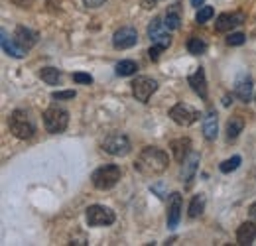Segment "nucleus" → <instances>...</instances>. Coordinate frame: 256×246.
I'll list each match as a JSON object with an SVG mask.
<instances>
[{
  "mask_svg": "<svg viewBox=\"0 0 256 246\" xmlns=\"http://www.w3.org/2000/svg\"><path fill=\"white\" fill-rule=\"evenodd\" d=\"M14 40H16V44H18L24 52H28V50H32L34 46H36V42H38V34L32 32L30 28L18 26L16 32H14Z\"/></svg>",
  "mask_w": 256,
  "mask_h": 246,
  "instance_id": "ddd939ff",
  "label": "nucleus"
},
{
  "mask_svg": "<svg viewBox=\"0 0 256 246\" xmlns=\"http://www.w3.org/2000/svg\"><path fill=\"white\" fill-rule=\"evenodd\" d=\"M85 216H87L89 226H106V224H112L114 218H116L114 213L104 205H91L87 209Z\"/></svg>",
  "mask_w": 256,
  "mask_h": 246,
  "instance_id": "0eeeda50",
  "label": "nucleus"
},
{
  "mask_svg": "<svg viewBox=\"0 0 256 246\" xmlns=\"http://www.w3.org/2000/svg\"><path fill=\"white\" fill-rule=\"evenodd\" d=\"M190 85H192V89L197 92L203 100H207V96H209V92H207V79H205V71H203L201 67H199L193 75H190Z\"/></svg>",
  "mask_w": 256,
  "mask_h": 246,
  "instance_id": "f3484780",
  "label": "nucleus"
},
{
  "mask_svg": "<svg viewBox=\"0 0 256 246\" xmlns=\"http://www.w3.org/2000/svg\"><path fill=\"white\" fill-rule=\"evenodd\" d=\"M203 2H205V0H192V6L199 8V6H203Z\"/></svg>",
  "mask_w": 256,
  "mask_h": 246,
  "instance_id": "c9c22d12",
  "label": "nucleus"
},
{
  "mask_svg": "<svg viewBox=\"0 0 256 246\" xmlns=\"http://www.w3.org/2000/svg\"><path fill=\"white\" fill-rule=\"evenodd\" d=\"M54 98H58V100H71V98H75V91H56L54 92Z\"/></svg>",
  "mask_w": 256,
  "mask_h": 246,
  "instance_id": "7c9ffc66",
  "label": "nucleus"
},
{
  "mask_svg": "<svg viewBox=\"0 0 256 246\" xmlns=\"http://www.w3.org/2000/svg\"><path fill=\"white\" fill-rule=\"evenodd\" d=\"M102 150L110 156H126L130 152V140L120 132L108 134L102 142Z\"/></svg>",
  "mask_w": 256,
  "mask_h": 246,
  "instance_id": "423d86ee",
  "label": "nucleus"
},
{
  "mask_svg": "<svg viewBox=\"0 0 256 246\" xmlns=\"http://www.w3.org/2000/svg\"><path fill=\"white\" fill-rule=\"evenodd\" d=\"M199 160H201L199 154H197V152H192V154L182 162V180L188 185L192 184V180L195 178V172H197V168H199Z\"/></svg>",
  "mask_w": 256,
  "mask_h": 246,
  "instance_id": "4468645a",
  "label": "nucleus"
},
{
  "mask_svg": "<svg viewBox=\"0 0 256 246\" xmlns=\"http://www.w3.org/2000/svg\"><path fill=\"white\" fill-rule=\"evenodd\" d=\"M244 20H246V16L242 14V12H232V14H221L217 20H215V32H219V34H230V32L234 30L236 26H240V24H244Z\"/></svg>",
  "mask_w": 256,
  "mask_h": 246,
  "instance_id": "9d476101",
  "label": "nucleus"
},
{
  "mask_svg": "<svg viewBox=\"0 0 256 246\" xmlns=\"http://www.w3.org/2000/svg\"><path fill=\"white\" fill-rule=\"evenodd\" d=\"M160 2L162 0H142V8H144V10H152V8H156Z\"/></svg>",
  "mask_w": 256,
  "mask_h": 246,
  "instance_id": "473e14b6",
  "label": "nucleus"
},
{
  "mask_svg": "<svg viewBox=\"0 0 256 246\" xmlns=\"http://www.w3.org/2000/svg\"><path fill=\"white\" fill-rule=\"evenodd\" d=\"M248 215H250V218H252V220H256V203H252V205H250Z\"/></svg>",
  "mask_w": 256,
  "mask_h": 246,
  "instance_id": "f704fd0d",
  "label": "nucleus"
},
{
  "mask_svg": "<svg viewBox=\"0 0 256 246\" xmlns=\"http://www.w3.org/2000/svg\"><path fill=\"white\" fill-rule=\"evenodd\" d=\"M168 164H170L168 154L164 150H160V148L150 146V148H144L140 152L136 164H134V168L142 176H148L150 178V176H160V174H164L168 170Z\"/></svg>",
  "mask_w": 256,
  "mask_h": 246,
  "instance_id": "f257e3e1",
  "label": "nucleus"
},
{
  "mask_svg": "<svg viewBox=\"0 0 256 246\" xmlns=\"http://www.w3.org/2000/svg\"><path fill=\"white\" fill-rule=\"evenodd\" d=\"M182 209H184V197L182 193L174 191L170 197H168V226L170 228H176L180 218H182Z\"/></svg>",
  "mask_w": 256,
  "mask_h": 246,
  "instance_id": "9b49d317",
  "label": "nucleus"
},
{
  "mask_svg": "<svg viewBox=\"0 0 256 246\" xmlns=\"http://www.w3.org/2000/svg\"><path fill=\"white\" fill-rule=\"evenodd\" d=\"M44 124H46V130L50 134H62L69 124V112L65 108H60V106H50L44 112Z\"/></svg>",
  "mask_w": 256,
  "mask_h": 246,
  "instance_id": "20e7f679",
  "label": "nucleus"
},
{
  "mask_svg": "<svg viewBox=\"0 0 256 246\" xmlns=\"http://www.w3.org/2000/svg\"><path fill=\"white\" fill-rule=\"evenodd\" d=\"M148 38L152 40V44H158L164 50H168L172 46V36L168 34V26L160 18H154L152 24L148 26Z\"/></svg>",
  "mask_w": 256,
  "mask_h": 246,
  "instance_id": "1a4fd4ad",
  "label": "nucleus"
},
{
  "mask_svg": "<svg viewBox=\"0 0 256 246\" xmlns=\"http://www.w3.org/2000/svg\"><path fill=\"white\" fill-rule=\"evenodd\" d=\"M203 209H205V195L199 193V195L193 197L192 203H190V216H192V218L199 216L201 213H203Z\"/></svg>",
  "mask_w": 256,
  "mask_h": 246,
  "instance_id": "a878e982",
  "label": "nucleus"
},
{
  "mask_svg": "<svg viewBox=\"0 0 256 246\" xmlns=\"http://www.w3.org/2000/svg\"><path fill=\"white\" fill-rule=\"evenodd\" d=\"M40 77H42V81L48 83V85H58L62 73H60V69H56V67H44V69L40 71Z\"/></svg>",
  "mask_w": 256,
  "mask_h": 246,
  "instance_id": "5701e85b",
  "label": "nucleus"
},
{
  "mask_svg": "<svg viewBox=\"0 0 256 246\" xmlns=\"http://www.w3.org/2000/svg\"><path fill=\"white\" fill-rule=\"evenodd\" d=\"M158 91V81L146 75H140L132 81V94L136 96V100L140 102H148V98Z\"/></svg>",
  "mask_w": 256,
  "mask_h": 246,
  "instance_id": "39448f33",
  "label": "nucleus"
},
{
  "mask_svg": "<svg viewBox=\"0 0 256 246\" xmlns=\"http://www.w3.org/2000/svg\"><path fill=\"white\" fill-rule=\"evenodd\" d=\"M256 238V222H242L236 230V242L242 246L252 244Z\"/></svg>",
  "mask_w": 256,
  "mask_h": 246,
  "instance_id": "a211bd4d",
  "label": "nucleus"
},
{
  "mask_svg": "<svg viewBox=\"0 0 256 246\" xmlns=\"http://www.w3.org/2000/svg\"><path fill=\"white\" fill-rule=\"evenodd\" d=\"M242 128H244V120H242L240 116L228 118V122H226V138H228V140L238 138V134L242 132Z\"/></svg>",
  "mask_w": 256,
  "mask_h": 246,
  "instance_id": "4be33fe9",
  "label": "nucleus"
},
{
  "mask_svg": "<svg viewBox=\"0 0 256 246\" xmlns=\"http://www.w3.org/2000/svg\"><path fill=\"white\" fill-rule=\"evenodd\" d=\"M166 26H168V30H178L180 26H182V4L180 2H176V4H172L170 8H168V12H166V22H164Z\"/></svg>",
  "mask_w": 256,
  "mask_h": 246,
  "instance_id": "412c9836",
  "label": "nucleus"
},
{
  "mask_svg": "<svg viewBox=\"0 0 256 246\" xmlns=\"http://www.w3.org/2000/svg\"><path fill=\"white\" fill-rule=\"evenodd\" d=\"M136 42H138V32L134 28H130V26L116 30L114 36H112V46L116 50H130V48L136 46Z\"/></svg>",
  "mask_w": 256,
  "mask_h": 246,
  "instance_id": "f8f14e48",
  "label": "nucleus"
},
{
  "mask_svg": "<svg viewBox=\"0 0 256 246\" xmlns=\"http://www.w3.org/2000/svg\"><path fill=\"white\" fill-rule=\"evenodd\" d=\"M120 176H122V172H120L118 166H114V164L102 166V168H98L93 174V185H95L96 189H100V191L112 189L114 185L120 182Z\"/></svg>",
  "mask_w": 256,
  "mask_h": 246,
  "instance_id": "7ed1b4c3",
  "label": "nucleus"
},
{
  "mask_svg": "<svg viewBox=\"0 0 256 246\" xmlns=\"http://www.w3.org/2000/svg\"><path fill=\"white\" fill-rule=\"evenodd\" d=\"M73 81H75V83H83V85H91V83H93V77H91L89 73L77 71V73H73Z\"/></svg>",
  "mask_w": 256,
  "mask_h": 246,
  "instance_id": "c756f323",
  "label": "nucleus"
},
{
  "mask_svg": "<svg viewBox=\"0 0 256 246\" xmlns=\"http://www.w3.org/2000/svg\"><path fill=\"white\" fill-rule=\"evenodd\" d=\"M188 52L193 54V56H203L207 52V42L203 38L193 36V38H190V42H188Z\"/></svg>",
  "mask_w": 256,
  "mask_h": 246,
  "instance_id": "b1692460",
  "label": "nucleus"
},
{
  "mask_svg": "<svg viewBox=\"0 0 256 246\" xmlns=\"http://www.w3.org/2000/svg\"><path fill=\"white\" fill-rule=\"evenodd\" d=\"M170 118L176 124H180V126H192L199 118V112L193 106L186 104V102H178L176 106L170 108Z\"/></svg>",
  "mask_w": 256,
  "mask_h": 246,
  "instance_id": "6e6552de",
  "label": "nucleus"
},
{
  "mask_svg": "<svg viewBox=\"0 0 256 246\" xmlns=\"http://www.w3.org/2000/svg\"><path fill=\"white\" fill-rule=\"evenodd\" d=\"M2 50H4L8 56L16 58V60H22V58H24V54H26V52L16 44V40L8 36V32L6 30H2Z\"/></svg>",
  "mask_w": 256,
  "mask_h": 246,
  "instance_id": "aec40b11",
  "label": "nucleus"
},
{
  "mask_svg": "<svg viewBox=\"0 0 256 246\" xmlns=\"http://www.w3.org/2000/svg\"><path fill=\"white\" fill-rule=\"evenodd\" d=\"M162 52H164V48H162V46H158V44H154V46L148 50V56H150V60H154V62H156V60L160 58Z\"/></svg>",
  "mask_w": 256,
  "mask_h": 246,
  "instance_id": "2f4dec72",
  "label": "nucleus"
},
{
  "mask_svg": "<svg viewBox=\"0 0 256 246\" xmlns=\"http://www.w3.org/2000/svg\"><path fill=\"white\" fill-rule=\"evenodd\" d=\"M219 134V124H217V112L215 110H209L203 118V136L207 140H215Z\"/></svg>",
  "mask_w": 256,
  "mask_h": 246,
  "instance_id": "6ab92c4d",
  "label": "nucleus"
},
{
  "mask_svg": "<svg viewBox=\"0 0 256 246\" xmlns=\"http://www.w3.org/2000/svg\"><path fill=\"white\" fill-rule=\"evenodd\" d=\"M213 14H215V10L211 6H203V8H199V12L195 16V22L197 24H205V22H209L213 18Z\"/></svg>",
  "mask_w": 256,
  "mask_h": 246,
  "instance_id": "bb28decb",
  "label": "nucleus"
},
{
  "mask_svg": "<svg viewBox=\"0 0 256 246\" xmlns=\"http://www.w3.org/2000/svg\"><path fill=\"white\" fill-rule=\"evenodd\" d=\"M83 2H85L87 8H98V6H102L106 0H83Z\"/></svg>",
  "mask_w": 256,
  "mask_h": 246,
  "instance_id": "72a5a7b5",
  "label": "nucleus"
},
{
  "mask_svg": "<svg viewBox=\"0 0 256 246\" xmlns=\"http://www.w3.org/2000/svg\"><path fill=\"white\" fill-rule=\"evenodd\" d=\"M238 166H240V156H232L230 160H224L223 164H221V172H223V174H230V172H234Z\"/></svg>",
  "mask_w": 256,
  "mask_h": 246,
  "instance_id": "cd10ccee",
  "label": "nucleus"
},
{
  "mask_svg": "<svg viewBox=\"0 0 256 246\" xmlns=\"http://www.w3.org/2000/svg\"><path fill=\"white\" fill-rule=\"evenodd\" d=\"M234 94L242 100V102H248L250 96H252V79L250 75H240L234 83Z\"/></svg>",
  "mask_w": 256,
  "mask_h": 246,
  "instance_id": "dca6fc26",
  "label": "nucleus"
},
{
  "mask_svg": "<svg viewBox=\"0 0 256 246\" xmlns=\"http://www.w3.org/2000/svg\"><path fill=\"white\" fill-rule=\"evenodd\" d=\"M244 42H246V36H244V34H240V32L228 34V38H226V44H228V46H242Z\"/></svg>",
  "mask_w": 256,
  "mask_h": 246,
  "instance_id": "c85d7f7f",
  "label": "nucleus"
},
{
  "mask_svg": "<svg viewBox=\"0 0 256 246\" xmlns=\"http://www.w3.org/2000/svg\"><path fill=\"white\" fill-rule=\"evenodd\" d=\"M170 148H172V154L176 158V162H184L188 156L192 154V140L190 138H176L170 142Z\"/></svg>",
  "mask_w": 256,
  "mask_h": 246,
  "instance_id": "2eb2a0df",
  "label": "nucleus"
},
{
  "mask_svg": "<svg viewBox=\"0 0 256 246\" xmlns=\"http://www.w3.org/2000/svg\"><path fill=\"white\" fill-rule=\"evenodd\" d=\"M8 126H10L12 136L18 140H30L36 132V124L26 110H14L8 118Z\"/></svg>",
  "mask_w": 256,
  "mask_h": 246,
  "instance_id": "f03ea898",
  "label": "nucleus"
},
{
  "mask_svg": "<svg viewBox=\"0 0 256 246\" xmlns=\"http://www.w3.org/2000/svg\"><path fill=\"white\" fill-rule=\"evenodd\" d=\"M136 71H138V63L132 62V60H124V62L116 63V75H120V77H130Z\"/></svg>",
  "mask_w": 256,
  "mask_h": 246,
  "instance_id": "393cba45",
  "label": "nucleus"
}]
</instances>
